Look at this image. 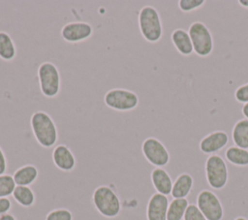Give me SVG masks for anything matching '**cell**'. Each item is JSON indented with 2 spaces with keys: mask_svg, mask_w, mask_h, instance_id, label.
Listing matches in <instances>:
<instances>
[{
  "mask_svg": "<svg viewBox=\"0 0 248 220\" xmlns=\"http://www.w3.org/2000/svg\"><path fill=\"white\" fill-rule=\"evenodd\" d=\"M33 135L38 143L45 147H52L58 140V129L52 117L44 110L35 111L30 118Z\"/></svg>",
  "mask_w": 248,
  "mask_h": 220,
  "instance_id": "cell-1",
  "label": "cell"
},
{
  "mask_svg": "<svg viewBox=\"0 0 248 220\" xmlns=\"http://www.w3.org/2000/svg\"><path fill=\"white\" fill-rule=\"evenodd\" d=\"M139 28L141 36L149 43H157L163 36V25L157 9L152 6H144L138 16Z\"/></svg>",
  "mask_w": 248,
  "mask_h": 220,
  "instance_id": "cell-2",
  "label": "cell"
},
{
  "mask_svg": "<svg viewBox=\"0 0 248 220\" xmlns=\"http://www.w3.org/2000/svg\"><path fill=\"white\" fill-rule=\"evenodd\" d=\"M95 208L107 218H114L121 211V202L117 193L108 185L97 187L92 196Z\"/></svg>",
  "mask_w": 248,
  "mask_h": 220,
  "instance_id": "cell-3",
  "label": "cell"
},
{
  "mask_svg": "<svg viewBox=\"0 0 248 220\" xmlns=\"http://www.w3.org/2000/svg\"><path fill=\"white\" fill-rule=\"evenodd\" d=\"M38 79L42 94L46 98H54L61 87L60 73L56 65L51 62H43L38 68Z\"/></svg>",
  "mask_w": 248,
  "mask_h": 220,
  "instance_id": "cell-4",
  "label": "cell"
},
{
  "mask_svg": "<svg viewBox=\"0 0 248 220\" xmlns=\"http://www.w3.org/2000/svg\"><path fill=\"white\" fill-rule=\"evenodd\" d=\"M205 176L208 185L215 190H221L226 186L229 172L225 160L220 155L212 154L206 159Z\"/></svg>",
  "mask_w": 248,
  "mask_h": 220,
  "instance_id": "cell-5",
  "label": "cell"
},
{
  "mask_svg": "<svg viewBox=\"0 0 248 220\" xmlns=\"http://www.w3.org/2000/svg\"><path fill=\"white\" fill-rule=\"evenodd\" d=\"M104 102L109 109L118 111H129L139 105V96L132 90L125 88L109 89L104 96Z\"/></svg>",
  "mask_w": 248,
  "mask_h": 220,
  "instance_id": "cell-6",
  "label": "cell"
},
{
  "mask_svg": "<svg viewBox=\"0 0 248 220\" xmlns=\"http://www.w3.org/2000/svg\"><path fill=\"white\" fill-rule=\"evenodd\" d=\"M190 35L194 52L201 56L206 57L208 56L213 50V38L210 30L207 26L201 22L195 21L193 22L188 30Z\"/></svg>",
  "mask_w": 248,
  "mask_h": 220,
  "instance_id": "cell-7",
  "label": "cell"
},
{
  "mask_svg": "<svg viewBox=\"0 0 248 220\" xmlns=\"http://www.w3.org/2000/svg\"><path fill=\"white\" fill-rule=\"evenodd\" d=\"M141 151L145 159L156 168L165 167L170 162V153L167 147L156 138L145 139L141 144Z\"/></svg>",
  "mask_w": 248,
  "mask_h": 220,
  "instance_id": "cell-8",
  "label": "cell"
},
{
  "mask_svg": "<svg viewBox=\"0 0 248 220\" xmlns=\"http://www.w3.org/2000/svg\"><path fill=\"white\" fill-rule=\"evenodd\" d=\"M197 205L207 220H222L224 208L215 193L210 190H202L197 197Z\"/></svg>",
  "mask_w": 248,
  "mask_h": 220,
  "instance_id": "cell-9",
  "label": "cell"
},
{
  "mask_svg": "<svg viewBox=\"0 0 248 220\" xmlns=\"http://www.w3.org/2000/svg\"><path fill=\"white\" fill-rule=\"evenodd\" d=\"M93 34V27L85 21H73L66 23L61 29L63 40L68 43H79L87 40Z\"/></svg>",
  "mask_w": 248,
  "mask_h": 220,
  "instance_id": "cell-10",
  "label": "cell"
},
{
  "mask_svg": "<svg viewBox=\"0 0 248 220\" xmlns=\"http://www.w3.org/2000/svg\"><path fill=\"white\" fill-rule=\"evenodd\" d=\"M170 202L168 196L160 193L153 194L146 206L147 220H167V212Z\"/></svg>",
  "mask_w": 248,
  "mask_h": 220,
  "instance_id": "cell-11",
  "label": "cell"
},
{
  "mask_svg": "<svg viewBox=\"0 0 248 220\" xmlns=\"http://www.w3.org/2000/svg\"><path fill=\"white\" fill-rule=\"evenodd\" d=\"M229 142V136L224 131L212 132L202 139L200 150L204 154H215L223 149Z\"/></svg>",
  "mask_w": 248,
  "mask_h": 220,
  "instance_id": "cell-12",
  "label": "cell"
},
{
  "mask_svg": "<svg viewBox=\"0 0 248 220\" xmlns=\"http://www.w3.org/2000/svg\"><path fill=\"white\" fill-rule=\"evenodd\" d=\"M54 165L63 172H70L76 167V157L65 144H58L52 151Z\"/></svg>",
  "mask_w": 248,
  "mask_h": 220,
  "instance_id": "cell-13",
  "label": "cell"
},
{
  "mask_svg": "<svg viewBox=\"0 0 248 220\" xmlns=\"http://www.w3.org/2000/svg\"><path fill=\"white\" fill-rule=\"evenodd\" d=\"M151 182L157 193L165 196L171 193L173 182L169 173L163 168H155L151 172Z\"/></svg>",
  "mask_w": 248,
  "mask_h": 220,
  "instance_id": "cell-14",
  "label": "cell"
},
{
  "mask_svg": "<svg viewBox=\"0 0 248 220\" xmlns=\"http://www.w3.org/2000/svg\"><path fill=\"white\" fill-rule=\"evenodd\" d=\"M170 39L174 47L180 54L188 56L194 52L193 44L188 31L182 28H177L171 33Z\"/></svg>",
  "mask_w": 248,
  "mask_h": 220,
  "instance_id": "cell-15",
  "label": "cell"
},
{
  "mask_svg": "<svg viewBox=\"0 0 248 220\" xmlns=\"http://www.w3.org/2000/svg\"><path fill=\"white\" fill-rule=\"evenodd\" d=\"M193 184L194 179L192 175L187 173H183L179 174L174 180L170 195L173 199H184L190 194L193 188Z\"/></svg>",
  "mask_w": 248,
  "mask_h": 220,
  "instance_id": "cell-16",
  "label": "cell"
},
{
  "mask_svg": "<svg viewBox=\"0 0 248 220\" xmlns=\"http://www.w3.org/2000/svg\"><path fill=\"white\" fill-rule=\"evenodd\" d=\"M39 171L37 167L31 164L24 165L18 168L13 174V178L16 185L20 186H29L35 182L38 178Z\"/></svg>",
  "mask_w": 248,
  "mask_h": 220,
  "instance_id": "cell-17",
  "label": "cell"
},
{
  "mask_svg": "<svg viewBox=\"0 0 248 220\" xmlns=\"http://www.w3.org/2000/svg\"><path fill=\"white\" fill-rule=\"evenodd\" d=\"M232 139L235 146L248 149V119L242 118L235 122L232 131Z\"/></svg>",
  "mask_w": 248,
  "mask_h": 220,
  "instance_id": "cell-18",
  "label": "cell"
},
{
  "mask_svg": "<svg viewBox=\"0 0 248 220\" xmlns=\"http://www.w3.org/2000/svg\"><path fill=\"white\" fill-rule=\"evenodd\" d=\"M16 55V48L12 37L5 31H0V58L5 61L13 60Z\"/></svg>",
  "mask_w": 248,
  "mask_h": 220,
  "instance_id": "cell-19",
  "label": "cell"
},
{
  "mask_svg": "<svg viewBox=\"0 0 248 220\" xmlns=\"http://www.w3.org/2000/svg\"><path fill=\"white\" fill-rule=\"evenodd\" d=\"M12 195L15 201L21 206L30 207L35 204L36 196L29 186L16 185Z\"/></svg>",
  "mask_w": 248,
  "mask_h": 220,
  "instance_id": "cell-20",
  "label": "cell"
},
{
  "mask_svg": "<svg viewBox=\"0 0 248 220\" xmlns=\"http://www.w3.org/2000/svg\"><path fill=\"white\" fill-rule=\"evenodd\" d=\"M226 159L232 165L237 167L248 166V149H243L238 146H230L225 152Z\"/></svg>",
  "mask_w": 248,
  "mask_h": 220,
  "instance_id": "cell-21",
  "label": "cell"
},
{
  "mask_svg": "<svg viewBox=\"0 0 248 220\" xmlns=\"http://www.w3.org/2000/svg\"><path fill=\"white\" fill-rule=\"evenodd\" d=\"M189 204H190L186 198L173 199L168 207L167 220H182Z\"/></svg>",
  "mask_w": 248,
  "mask_h": 220,
  "instance_id": "cell-22",
  "label": "cell"
},
{
  "mask_svg": "<svg viewBox=\"0 0 248 220\" xmlns=\"http://www.w3.org/2000/svg\"><path fill=\"white\" fill-rule=\"evenodd\" d=\"M16 186L13 175L6 173L0 175V198H8L12 195Z\"/></svg>",
  "mask_w": 248,
  "mask_h": 220,
  "instance_id": "cell-23",
  "label": "cell"
},
{
  "mask_svg": "<svg viewBox=\"0 0 248 220\" xmlns=\"http://www.w3.org/2000/svg\"><path fill=\"white\" fill-rule=\"evenodd\" d=\"M73 213L67 208H56L49 211L46 220H73Z\"/></svg>",
  "mask_w": 248,
  "mask_h": 220,
  "instance_id": "cell-24",
  "label": "cell"
},
{
  "mask_svg": "<svg viewBox=\"0 0 248 220\" xmlns=\"http://www.w3.org/2000/svg\"><path fill=\"white\" fill-rule=\"evenodd\" d=\"M204 0H180L178 1V8L184 13H190L203 6Z\"/></svg>",
  "mask_w": 248,
  "mask_h": 220,
  "instance_id": "cell-25",
  "label": "cell"
},
{
  "mask_svg": "<svg viewBox=\"0 0 248 220\" xmlns=\"http://www.w3.org/2000/svg\"><path fill=\"white\" fill-rule=\"evenodd\" d=\"M183 220H207L197 204H190L186 209Z\"/></svg>",
  "mask_w": 248,
  "mask_h": 220,
  "instance_id": "cell-26",
  "label": "cell"
},
{
  "mask_svg": "<svg viewBox=\"0 0 248 220\" xmlns=\"http://www.w3.org/2000/svg\"><path fill=\"white\" fill-rule=\"evenodd\" d=\"M234 98L241 104L248 103V82L238 86L234 91Z\"/></svg>",
  "mask_w": 248,
  "mask_h": 220,
  "instance_id": "cell-27",
  "label": "cell"
},
{
  "mask_svg": "<svg viewBox=\"0 0 248 220\" xmlns=\"http://www.w3.org/2000/svg\"><path fill=\"white\" fill-rule=\"evenodd\" d=\"M12 208V202L9 198H0V216L6 214Z\"/></svg>",
  "mask_w": 248,
  "mask_h": 220,
  "instance_id": "cell-28",
  "label": "cell"
},
{
  "mask_svg": "<svg viewBox=\"0 0 248 220\" xmlns=\"http://www.w3.org/2000/svg\"><path fill=\"white\" fill-rule=\"evenodd\" d=\"M7 170V160L3 149L0 147V175L5 174Z\"/></svg>",
  "mask_w": 248,
  "mask_h": 220,
  "instance_id": "cell-29",
  "label": "cell"
},
{
  "mask_svg": "<svg viewBox=\"0 0 248 220\" xmlns=\"http://www.w3.org/2000/svg\"><path fill=\"white\" fill-rule=\"evenodd\" d=\"M0 220H16V218L13 214L6 213L0 216Z\"/></svg>",
  "mask_w": 248,
  "mask_h": 220,
  "instance_id": "cell-30",
  "label": "cell"
},
{
  "mask_svg": "<svg viewBox=\"0 0 248 220\" xmlns=\"http://www.w3.org/2000/svg\"><path fill=\"white\" fill-rule=\"evenodd\" d=\"M241 112H242V114L244 115V117L248 119V103H246V104H244V105L242 106V108H241Z\"/></svg>",
  "mask_w": 248,
  "mask_h": 220,
  "instance_id": "cell-31",
  "label": "cell"
},
{
  "mask_svg": "<svg viewBox=\"0 0 248 220\" xmlns=\"http://www.w3.org/2000/svg\"><path fill=\"white\" fill-rule=\"evenodd\" d=\"M237 3H238L241 7L248 9V0H238Z\"/></svg>",
  "mask_w": 248,
  "mask_h": 220,
  "instance_id": "cell-32",
  "label": "cell"
},
{
  "mask_svg": "<svg viewBox=\"0 0 248 220\" xmlns=\"http://www.w3.org/2000/svg\"><path fill=\"white\" fill-rule=\"evenodd\" d=\"M234 220H248L247 218H245V217H242V216H239V217H236Z\"/></svg>",
  "mask_w": 248,
  "mask_h": 220,
  "instance_id": "cell-33",
  "label": "cell"
}]
</instances>
